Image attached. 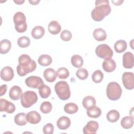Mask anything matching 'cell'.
Masks as SVG:
<instances>
[{"label":"cell","instance_id":"cell-22","mask_svg":"<svg viewBox=\"0 0 134 134\" xmlns=\"http://www.w3.org/2000/svg\"><path fill=\"white\" fill-rule=\"evenodd\" d=\"M12 47V43L8 39H3L0 42V53L1 54H6L8 53Z\"/></svg>","mask_w":134,"mask_h":134},{"label":"cell","instance_id":"cell-35","mask_svg":"<svg viewBox=\"0 0 134 134\" xmlns=\"http://www.w3.org/2000/svg\"><path fill=\"white\" fill-rule=\"evenodd\" d=\"M57 76L60 79H67L70 74L69 70L65 68H60L56 72Z\"/></svg>","mask_w":134,"mask_h":134},{"label":"cell","instance_id":"cell-30","mask_svg":"<svg viewBox=\"0 0 134 134\" xmlns=\"http://www.w3.org/2000/svg\"><path fill=\"white\" fill-rule=\"evenodd\" d=\"M77 105L74 103H69L64 106V110L69 114H73L78 111Z\"/></svg>","mask_w":134,"mask_h":134},{"label":"cell","instance_id":"cell-14","mask_svg":"<svg viewBox=\"0 0 134 134\" xmlns=\"http://www.w3.org/2000/svg\"><path fill=\"white\" fill-rule=\"evenodd\" d=\"M26 119L27 122L31 124H37L40 121L41 117L37 111L32 110L27 114Z\"/></svg>","mask_w":134,"mask_h":134},{"label":"cell","instance_id":"cell-20","mask_svg":"<svg viewBox=\"0 0 134 134\" xmlns=\"http://www.w3.org/2000/svg\"><path fill=\"white\" fill-rule=\"evenodd\" d=\"M94 39L98 41H104L106 39L107 34L106 31L102 28L95 29L93 33Z\"/></svg>","mask_w":134,"mask_h":134},{"label":"cell","instance_id":"cell-39","mask_svg":"<svg viewBox=\"0 0 134 134\" xmlns=\"http://www.w3.org/2000/svg\"><path fill=\"white\" fill-rule=\"evenodd\" d=\"M54 131L53 125L51 123H48L43 127V132L44 134H52Z\"/></svg>","mask_w":134,"mask_h":134},{"label":"cell","instance_id":"cell-5","mask_svg":"<svg viewBox=\"0 0 134 134\" xmlns=\"http://www.w3.org/2000/svg\"><path fill=\"white\" fill-rule=\"evenodd\" d=\"M13 21L15 29L18 32L23 33L26 31L27 28L26 18L23 13L21 12L16 13L14 15Z\"/></svg>","mask_w":134,"mask_h":134},{"label":"cell","instance_id":"cell-2","mask_svg":"<svg viewBox=\"0 0 134 134\" xmlns=\"http://www.w3.org/2000/svg\"><path fill=\"white\" fill-rule=\"evenodd\" d=\"M18 63L16 68L17 74L20 76H24L29 73L33 72L37 67L36 62L28 55L21 54L18 58Z\"/></svg>","mask_w":134,"mask_h":134},{"label":"cell","instance_id":"cell-18","mask_svg":"<svg viewBox=\"0 0 134 134\" xmlns=\"http://www.w3.org/2000/svg\"><path fill=\"white\" fill-rule=\"evenodd\" d=\"M43 76L45 80L48 82H53L57 79L55 71L52 68L46 69L43 72Z\"/></svg>","mask_w":134,"mask_h":134},{"label":"cell","instance_id":"cell-11","mask_svg":"<svg viewBox=\"0 0 134 134\" xmlns=\"http://www.w3.org/2000/svg\"><path fill=\"white\" fill-rule=\"evenodd\" d=\"M98 127L99 125L97 122L94 120H90L84 127L83 132L85 134H94L97 132Z\"/></svg>","mask_w":134,"mask_h":134},{"label":"cell","instance_id":"cell-40","mask_svg":"<svg viewBox=\"0 0 134 134\" xmlns=\"http://www.w3.org/2000/svg\"><path fill=\"white\" fill-rule=\"evenodd\" d=\"M7 85L6 84H4L1 86V93H0L1 96H2V95H4L6 93L7 91Z\"/></svg>","mask_w":134,"mask_h":134},{"label":"cell","instance_id":"cell-26","mask_svg":"<svg viewBox=\"0 0 134 134\" xmlns=\"http://www.w3.org/2000/svg\"><path fill=\"white\" fill-rule=\"evenodd\" d=\"M82 105L86 109H88V108L95 106L96 100L92 96H87L83 99Z\"/></svg>","mask_w":134,"mask_h":134},{"label":"cell","instance_id":"cell-43","mask_svg":"<svg viewBox=\"0 0 134 134\" xmlns=\"http://www.w3.org/2000/svg\"><path fill=\"white\" fill-rule=\"evenodd\" d=\"M14 2L15 3H16L17 5H21V4H22L23 3H24V2H25V1L24 0H17V1H15V0H14Z\"/></svg>","mask_w":134,"mask_h":134},{"label":"cell","instance_id":"cell-15","mask_svg":"<svg viewBox=\"0 0 134 134\" xmlns=\"http://www.w3.org/2000/svg\"><path fill=\"white\" fill-rule=\"evenodd\" d=\"M102 67L105 72L110 73L115 70L116 68V64L113 59L109 58L105 59V60L103 62Z\"/></svg>","mask_w":134,"mask_h":134},{"label":"cell","instance_id":"cell-8","mask_svg":"<svg viewBox=\"0 0 134 134\" xmlns=\"http://www.w3.org/2000/svg\"><path fill=\"white\" fill-rule=\"evenodd\" d=\"M122 81L124 87L131 90L134 87V74L132 72H125L122 74Z\"/></svg>","mask_w":134,"mask_h":134},{"label":"cell","instance_id":"cell-12","mask_svg":"<svg viewBox=\"0 0 134 134\" xmlns=\"http://www.w3.org/2000/svg\"><path fill=\"white\" fill-rule=\"evenodd\" d=\"M14 76V71L13 69L9 66H6L4 67L1 71V77L5 81H10Z\"/></svg>","mask_w":134,"mask_h":134},{"label":"cell","instance_id":"cell-36","mask_svg":"<svg viewBox=\"0 0 134 134\" xmlns=\"http://www.w3.org/2000/svg\"><path fill=\"white\" fill-rule=\"evenodd\" d=\"M52 108V106L51 103L47 101L43 102V103H42L40 107V111L43 114L49 113L51 111Z\"/></svg>","mask_w":134,"mask_h":134},{"label":"cell","instance_id":"cell-42","mask_svg":"<svg viewBox=\"0 0 134 134\" xmlns=\"http://www.w3.org/2000/svg\"><path fill=\"white\" fill-rule=\"evenodd\" d=\"M40 2V0H35V1H30V0H29V2L31 4V5H37L39 2Z\"/></svg>","mask_w":134,"mask_h":134},{"label":"cell","instance_id":"cell-32","mask_svg":"<svg viewBox=\"0 0 134 134\" xmlns=\"http://www.w3.org/2000/svg\"><path fill=\"white\" fill-rule=\"evenodd\" d=\"M71 62L73 66L77 68H80L83 64V60L81 56L75 54L71 57Z\"/></svg>","mask_w":134,"mask_h":134},{"label":"cell","instance_id":"cell-24","mask_svg":"<svg viewBox=\"0 0 134 134\" xmlns=\"http://www.w3.org/2000/svg\"><path fill=\"white\" fill-rule=\"evenodd\" d=\"M15 123L18 126H24L27 124L26 115L24 113H20L16 115L14 117Z\"/></svg>","mask_w":134,"mask_h":134},{"label":"cell","instance_id":"cell-16","mask_svg":"<svg viewBox=\"0 0 134 134\" xmlns=\"http://www.w3.org/2000/svg\"><path fill=\"white\" fill-rule=\"evenodd\" d=\"M22 95L21 88L17 86L14 85L12 86L9 92V96L12 100H18Z\"/></svg>","mask_w":134,"mask_h":134},{"label":"cell","instance_id":"cell-19","mask_svg":"<svg viewBox=\"0 0 134 134\" xmlns=\"http://www.w3.org/2000/svg\"><path fill=\"white\" fill-rule=\"evenodd\" d=\"M48 30L52 35H57L61 31V26L57 21L52 20L48 25Z\"/></svg>","mask_w":134,"mask_h":134},{"label":"cell","instance_id":"cell-29","mask_svg":"<svg viewBox=\"0 0 134 134\" xmlns=\"http://www.w3.org/2000/svg\"><path fill=\"white\" fill-rule=\"evenodd\" d=\"M120 117L119 113L115 109L111 110L108 112L106 115L107 119L110 122H116Z\"/></svg>","mask_w":134,"mask_h":134},{"label":"cell","instance_id":"cell-28","mask_svg":"<svg viewBox=\"0 0 134 134\" xmlns=\"http://www.w3.org/2000/svg\"><path fill=\"white\" fill-rule=\"evenodd\" d=\"M52 62V58L48 54H42L39 56L38 59V63L43 66H48L51 64Z\"/></svg>","mask_w":134,"mask_h":134},{"label":"cell","instance_id":"cell-6","mask_svg":"<svg viewBox=\"0 0 134 134\" xmlns=\"http://www.w3.org/2000/svg\"><path fill=\"white\" fill-rule=\"evenodd\" d=\"M38 100L37 94L31 91L25 92L20 97V103L24 108H29Z\"/></svg>","mask_w":134,"mask_h":134},{"label":"cell","instance_id":"cell-17","mask_svg":"<svg viewBox=\"0 0 134 134\" xmlns=\"http://www.w3.org/2000/svg\"><path fill=\"white\" fill-rule=\"evenodd\" d=\"M71 125V120L66 116H61L57 121V127L61 130H66Z\"/></svg>","mask_w":134,"mask_h":134},{"label":"cell","instance_id":"cell-23","mask_svg":"<svg viewBox=\"0 0 134 134\" xmlns=\"http://www.w3.org/2000/svg\"><path fill=\"white\" fill-rule=\"evenodd\" d=\"M86 113L88 117L93 118H97L101 115L102 110L99 107L94 106L87 109Z\"/></svg>","mask_w":134,"mask_h":134},{"label":"cell","instance_id":"cell-38","mask_svg":"<svg viewBox=\"0 0 134 134\" xmlns=\"http://www.w3.org/2000/svg\"><path fill=\"white\" fill-rule=\"evenodd\" d=\"M72 35L70 31L68 30H63L60 35L61 39L64 41H70L72 38Z\"/></svg>","mask_w":134,"mask_h":134},{"label":"cell","instance_id":"cell-37","mask_svg":"<svg viewBox=\"0 0 134 134\" xmlns=\"http://www.w3.org/2000/svg\"><path fill=\"white\" fill-rule=\"evenodd\" d=\"M76 75L80 80H84L87 78L88 76V73L86 69L80 68L76 71Z\"/></svg>","mask_w":134,"mask_h":134},{"label":"cell","instance_id":"cell-34","mask_svg":"<svg viewBox=\"0 0 134 134\" xmlns=\"http://www.w3.org/2000/svg\"><path fill=\"white\" fill-rule=\"evenodd\" d=\"M104 77V74L103 72L99 70L95 71L92 75V79L93 81L96 83H99L102 81Z\"/></svg>","mask_w":134,"mask_h":134},{"label":"cell","instance_id":"cell-27","mask_svg":"<svg viewBox=\"0 0 134 134\" xmlns=\"http://www.w3.org/2000/svg\"><path fill=\"white\" fill-rule=\"evenodd\" d=\"M127 47V44L124 40H119L114 44V49L116 52L122 53L124 52Z\"/></svg>","mask_w":134,"mask_h":134},{"label":"cell","instance_id":"cell-7","mask_svg":"<svg viewBox=\"0 0 134 134\" xmlns=\"http://www.w3.org/2000/svg\"><path fill=\"white\" fill-rule=\"evenodd\" d=\"M95 53L99 58L107 59L113 57V51L107 44H100L96 48Z\"/></svg>","mask_w":134,"mask_h":134},{"label":"cell","instance_id":"cell-4","mask_svg":"<svg viewBox=\"0 0 134 134\" xmlns=\"http://www.w3.org/2000/svg\"><path fill=\"white\" fill-rule=\"evenodd\" d=\"M122 94V89L120 85L116 82H111L107 85L106 95L107 97L111 100L119 99Z\"/></svg>","mask_w":134,"mask_h":134},{"label":"cell","instance_id":"cell-13","mask_svg":"<svg viewBox=\"0 0 134 134\" xmlns=\"http://www.w3.org/2000/svg\"><path fill=\"white\" fill-rule=\"evenodd\" d=\"M122 65L125 68L132 69L133 66V55L130 52H127L122 56Z\"/></svg>","mask_w":134,"mask_h":134},{"label":"cell","instance_id":"cell-3","mask_svg":"<svg viewBox=\"0 0 134 134\" xmlns=\"http://www.w3.org/2000/svg\"><path fill=\"white\" fill-rule=\"evenodd\" d=\"M54 90L59 98L61 100H67L70 97V87L65 81H60L58 82L54 86Z\"/></svg>","mask_w":134,"mask_h":134},{"label":"cell","instance_id":"cell-31","mask_svg":"<svg viewBox=\"0 0 134 134\" xmlns=\"http://www.w3.org/2000/svg\"><path fill=\"white\" fill-rule=\"evenodd\" d=\"M39 93L42 98H47L51 93V89L48 85L43 84L39 88Z\"/></svg>","mask_w":134,"mask_h":134},{"label":"cell","instance_id":"cell-25","mask_svg":"<svg viewBox=\"0 0 134 134\" xmlns=\"http://www.w3.org/2000/svg\"><path fill=\"white\" fill-rule=\"evenodd\" d=\"M120 125L122 128L126 129L131 128L133 125V118L132 116H125L120 121Z\"/></svg>","mask_w":134,"mask_h":134},{"label":"cell","instance_id":"cell-21","mask_svg":"<svg viewBox=\"0 0 134 134\" xmlns=\"http://www.w3.org/2000/svg\"><path fill=\"white\" fill-rule=\"evenodd\" d=\"M44 33L45 30L43 27L37 26L32 29L31 36L35 39H39L44 36Z\"/></svg>","mask_w":134,"mask_h":134},{"label":"cell","instance_id":"cell-10","mask_svg":"<svg viewBox=\"0 0 134 134\" xmlns=\"http://www.w3.org/2000/svg\"><path fill=\"white\" fill-rule=\"evenodd\" d=\"M0 102L1 111H6L8 114H12L15 111L16 107L13 103L4 98H1Z\"/></svg>","mask_w":134,"mask_h":134},{"label":"cell","instance_id":"cell-1","mask_svg":"<svg viewBox=\"0 0 134 134\" xmlns=\"http://www.w3.org/2000/svg\"><path fill=\"white\" fill-rule=\"evenodd\" d=\"M110 12L111 7L108 0H97L95 7L91 12V17L94 21H100Z\"/></svg>","mask_w":134,"mask_h":134},{"label":"cell","instance_id":"cell-9","mask_svg":"<svg viewBox=\"0 0 134 134\" xmlns=\"http://www.w3.org/2000/svg\"><path fill=\"white\" fill-rule=\"evenodd\" d=\"M25 84L29 87L39 88L44 84V82L42 79L39 76H30L26 79Z\"/></svg>","mask_w":134,"mask_h":134},{"label":"cell","instance_id":"cell-33","mask_svg":"<svg viewBox=\"0 0 134 134\" xmlns=\"http://www.w3.org/2000/svg\"><path fill=\"white\" fill-rule=\"evenodd\" d=\"M17 44L19 47L27 48L30 44V40L27 36H21L18 39Z\"/></svg>","mask_w":134,"mask_h":134},{"label":"cell","instance_id":"cell-41","mask_svg":"<svg viewBox=\"0 0 134 134\" xmlns=\"http://www.w3.org/2000/svg\"><path fill=\"white\" fill-rule=\"evenodd\" d=\"M111 2L114 5L119 6L124 2V1H120V0H119V1H111Z\"/></svg>","mask_w":134,"mask_h":134}]
</instances>
